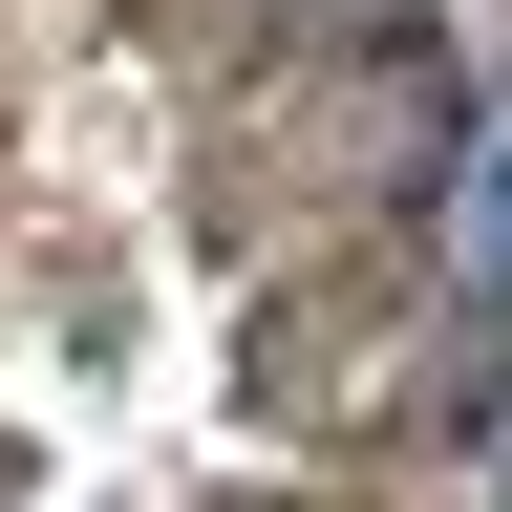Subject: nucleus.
<instances>
[{
  "label": "nucleus",
  "mask_w": 512,
  "mask_h": 512,
  "mask_svg": "<svg viewBox=\"0 0 512 512\" xmlns=\"http://www.w3.org/2000/svg\"><path fill=\"white\" fill-rule=\"evenodd\" d=\"M256 150H278L320 214H342V192H406V171H448L470 150V86H448V43H342V64H299L278 107H256Z\"/></svg>",
  "instance_id": "nucleus-1"
},
{
  "label": "nucleus",
  "mask_w": 512,
  "mask_h": 512,
  "mask_svg": "<svg viewBox=\"0 0 512 512\" xmlns=\"http://www.w3.org/2000/svg\"><path fill=\"white\" fill-rule=\"evenodd\" d=\"M470 320L512 342V128H491V171H470Z\"/></svg>",
  "instance_id": "nucleus-2"
}]
</instances>
